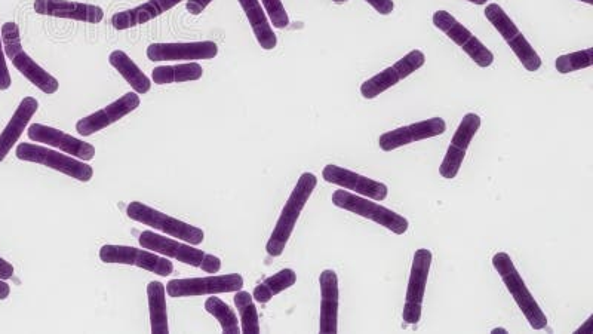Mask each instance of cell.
Masks as SVG:
<instances>
[{"instance_id":"cell-33","label":"cell","mask_w":593,"mask_h":334,"mask_svg":"<svg viewBox=\"0 0 593 334\" xmlns=\"http://www.w3.org/2000/svg\"><path fill=\"white\" fill-rule=\"evenodd\" d=\"M12 79L9 75L8 64L5 60V49H3L2 35H0V91H6L11 88Z\"/></svg>"},{"instance_id":"cell-4","label":"cell","mask_w":593,"mask_h":334,"mask_svg":"<svg viewBox=\"0 0 593 334\" xmlns=\"http://www.w3.org/2000/svg\"><path fill=\"white\" fill-rule=\"evenodd\" d=\"M140 245L146 250L155 251L162 256L178 260L184 265L202 269L207 274H218L221 269V259L205 251L198 250L196 245L184 244L175 239L165 238L155 232L144 231L140 235Z\"/></svg>"},{"instance_id":"cell-41","label":"cell","mask_w":593,"mask_h":334,"mask_svg":"<svg viewBox=\"0 0 593 334\" xmlns=\"http://www.w3.org/2000/svg\"><path fill=\"white\" fill-rule=\"evenodd\" d=\"M580 2L588 3V5H593V0H580Z\"/></svg>"},{"instance_id":"cell-10","label":"cell","mask_w":593,"mask_h":334,"mask_svg":"<svg viewBox=\"0 0 593 334\" xmlns=\"http://www.w3.org/2000/svg\"><path fill=\"white\" fill-rule=\"evenodd\" d=\"M433 24L436 29L444 32L454 44L459 45L482 69H487L494 63L493 52L485 47L462 23H459L450 12L436 11L433 14Z\"/></svg>"},{"instance_id":"cell-9","label":"cell","mask_w":593,"mask_h":334,"mask_svg":"<svg viewBox=\"0 0 593 334\" xmlns=\"http://www.w3.org/2000/svg\"><path fill=\"white\" fill-rule=\"evenodd\" d=\"M100 259L103 263L137 266V268L161 275V277H170L174 272V265L165 257L158 256L150 250H140V248L128 247V245H103L100 248Z\"/></svg>"},{"instance_id":"cell-14","label":"cell","mask_w":593,"mask_h":334,"mask_svg":"<svg viewBox=\"0 0 593 334\" xmlns=\"http://www.w3.org/2000/svg\"><path fill=\"white\" fill-rule=\"evenodd\" d=\"M479 128H481V118L475 113H467L460 122L456 134L451 140L450 147H448L447 155H445L444 161L439 167V173L444 179H456L460 168H462L463 161H465L467 149H469L470 143H472L473 137L476 136Z\"/></svg>"},{"instance_id":"cell-7","label":"cell","mask_w":593,"mask_h":334,"mask_svg":"<svg viewBox=\"0 0 593 334\" xmlns=\"http://www.w3.org/2000/svg\"><path fill=\"white\" fill-rule=\"evenodd\" d=\"M127 214L129 219L150 226L156 231L164 232V234L170 235L172 238L181 239L187 244L199 245L204 242L205 232L198 226H192L189 223L174 219V217L161 213V211L155 210V208L149 207L143 202H131L128 205Z\"/></svg>"},{"instance_id":"cell-39","label":"cell","mask_w":593,"mask_h":334,"mask_svg":"<svg viewBox=\"0 0 593 334\" xmlns=\"http://www.w3.org/2000/svg\"><path fill=\"white\" fill-rule=\"evenodd\" d=\"M497 333L508 334L509 332L506 329H502V327H499V329L491 330V334H497Z\"/></svg>"},{"instance_id":"cell-30","label":"cell","mask_w":593,"mask_h":334,"mask_svg":"<svg viewBox=\"0 0 593 334\" xmlns=\"http://www.w3.org/2000/svg\"><path fill=\"white\" fill-rule=\"evenodd\" d=\"M205 311L220 323L223 333H241L238 317H236L233 309L224 300H221L220 297H210V299H207V302H205Z\"/></svg>"},{"instance_id":"cell-6","label":"cell","mask_w":593,"mask_h":334,"mask_svg":"<svg viewBox=\"0 0 593 334\" xmlns=\"http://www.w3.org/2000/svg\"><path fill=\"white\" fill-rule=\"evenodd\" d=\"M333 204L337 208H341V210L373 220L377 225L389 229L390 232L396 235H404L410 228V223L401 214L395 213V211L389 210L383 205L376 204L370 199L344 191V189L333 193Z\"/></svg>"},{"instance_id":"cell-26","label":"cell","mask_w":593,"mask_h":334,"mask_svg":"<svg viewBox=\"0 0 593 334\" xmlns=\"http://www.w3.org/2000/svg\"><path fill=\"white\" fill-rule=\"evenodd\" d=\"M164 284L152 281L147 286V299H149L150 330L152 333H170L168 326L167 297H165Z\"/></svg>"},{"instance_id":"cell-13","label":"cell","mask_w":593,"mask_h":334,"mask_svg":"<svg viewBox=\"0 0 593 334\" xmlns=\"http://www.w3.org/2000/svg\"><path fill=\"white\" fill-rule=\"evenodd\" d=\"M424 63H426V55L419 49H413L404 58H401L398 63L393 64L392 67H387L379 75L365 81L361 85L362 97L373 100V98L382 96L387 90L395 87L396 84L404 81L405 78L413 75L417 70L422 69Z\"/></svg>"},{"instance_id":"cell-20","label":"cell","mask_w":593,"mask_h":334,"mask_svg":"<svg viewBox=\"0 0 593 334\" xmlns=\"http://www.w3.org/2000/svg\"><path fill=\"white\" fill-rule=\"evenodd\" d=\"M33 8L39 15L66 18V20L82 21V23L89 24L101 23L104 18V11L100 6L72 2V0H35Z\"/></svg>"},{"instance_id":"cell-42","label":"cell","mask_w":593,"mask_h":334,"mask_svg":"<svg viewBox=\"0 0 593 334\" xmlns=\"http://www.w3.org/2000/svg\"><path fill=\"white\" fill-rule=\"evenodd\" d=\"M333 2H336V3H346V2H349V0H333Z\"/></svg>"},{"instance_id":"cell-34","label":"cell","mask_w":593,"mask_h":334,"mask_svg":"<svg viewBox=\"0 0 593 334\" xmlns=\"http://www.w3.org/2000/svg\"><path fill=\"white\" fill-rule=\"evenodd\" d=\"M365 2L370 3V5L382 15L392 14L393 9H395L393 0H365Z\"/></svg>"},{"instance_id":"cell-16","label":"cell","mask_w":593,"mask_h":334,"mask_svg":"<svg viewBox=\"0 0 593 334\" xmlns=\"http://www.w3.org/2000/svg\"><path fill=\"white\" fill-rule=\"evenodd\" d=\"M445 131H447V122L444 119H426V121L416 122V124L384 133L379 139L380 149L384 150V152H392V150L407 146V144L423 142V140L442 136Z\"/></svg>"},{"instance_id":"cell-21","label":"cell","mask_w":593,"mask_h":334,"mask_svg":"<svg viewBox=\"0 0 593 334\" xmlns=\"http://www.w3.org/2000/svg\"><path fill=\"white\" fill-rule=\"evenodd\" d=\"M321 286V321L319 333L339 332V277L333 269H325L319 277Z\"/></svg>"},{"instance_id":"cell-27","label":"cell","mask_w":593,"mask_h":334,"mask_svg":"<svg viewBox=\"0 0 593 334\" xmlns=\"http://www.w3.org/2000/svg\"><path fill=\"white\" fill-rule=\"evenodd\" d=\"M204 75V69L196 61H189L174 66L155 67L152 72V79L158 85L180 84V82L199 81Z\"/></svg>"},{"instance_id":"cell-37","label":"cell","mask_w":593,"mask_h":334,"mask_svg":"<svg viewBox=\"0 0 593 334\" xmlns=\"http://www.w3.org/2000/svg\"><path fill=\"white\" fill-rule=\"evenodd\" d=\"M592 323H593V315H591V317H589L588 320L585 321V324H583L582 327H579V329H577L576 332H574V334H591L592 333Z\"/></svg>"},{"instance_id":"cell-40","label":"cell","mask_w":593,"mask_h":334,"mask_svg":"<svg viewBox=\"0 0 593 334\" xmlns=\"http://www.w3.org/2000/svg\"><path fill=\"white\" fill-rule=\"evenodd\" d=\"M467 2L475 3V5H485L488 0H467Z\"/></svg>"},{"instance_id":"cell-22","label":"cell","mask_w":593,"mask_h":334,"mask_svg":"<svg viewBox=\"0 0 593 334\" xmlns=\"http://www.w3.org/2000/svg\"><path fill=\"white\" fill-rule=\"evenodd\" d=\"M184 0H149L141 3L135 8L118 12L112 17V26L116 30L134 29L137 26L150 23L155 18L161 17L165 12L170 11L174 6L180 5Z\"/></svg>"},{"instance_id":"cell-1","label":"cell","mask_w":593,"mask_h":334,"mask_svg":"<svg viewBox=\"0 0 593 334\" xmlns=\"http://www.w3.org/2000/svg\"><path fill=\"white\" fill-rule=\"evenodd\" d=\"M318 186V179L315 174L304 173L298 179L296 188L291 192L281 216H279L278 223L267 241L266 251L269 256L279 257L284 253L291 235H293L294 228H296L298 217L301 211L306 207L307 201L312 196Z\"/></svg>"},{"instance_id":"cell-36","label":"cell","mask_w":593,"mask_h":334,"mask_svg":"<svg viewBox=\"0 0 593 334\" xmlns=\"http://www.w3.org/2000/svg\"><path fill=\"white\" fill-rule=\"evenodd\" d=\"M14 266L11 263L6 262L3 257H0V280H9V278L14 277Z\"/></svg>"},{"instance_id":"cell-11","label":"cell","mask_w":593,"mask_h":334,"mask_svg":"<svg viewBox=\"0 0 593 334\" xmlns=\"http://www.w3.org/2000/svg\"><path fill=\"white\" fill-rule=\"evenodd\" d=\"M432 257V251L427 248H419L414 254L404 312H402V318L407 324H419L422 320L424 293H426Z\"/></svg>"},{"instance_id":"cell-35","label":"cell","mask_w":593,"mask_h":334,"mask_svg":"<svg viewBox=\"0 0 593 334\" xmlns=\"http://www.w3.org/2000/svg\"><path fill=\"white\" fill-rule=\"evenodd\" d=\"M211 2L212 0H187L186 8L192 15H201Z\"/></svg>"},{"instance_id":"cell-18","label":"cell","mask_w":593,"mask_h":334,"mask_svg":"<svg viewBox=\"0 0 593 334\" xmlns=\"http://www.w3.org/2000/svg\"><path fill=\"white\" fill-rule=\"evenodd\" d=\"M322 177L325 182L331 183V185L340 186L346 191L358 193V195L374 199V201H384L389 195V188L384 183L368 179V177L356 174L355 171L346 170L339 165H327L322 171Z\"/></svg>"},{"instance_id":"cell-31","label":"cell","mask_w":593,"mask_h":334,"mask_svg":"<svg viewBox=\"0 0 593 334\" xmlns=\"http://www.w3.org/2000/svg\"><path fill=\"white\" fill-rule=\"evenodd\" d=\"M593 66V49L586 48L583 51L571 52L556 58L555 67L561 75L577 72V70L589 69Z\"/></svg>"},{"instance_id":"cell-24","label":"cell","mask_w":593,"mask_h":334,"mask_svg":"<svg viewBox=\"0 0 593 334\" xmlns=\"http://www.w3.org/2000/svg\"><path fill=\"white\" fill-rule=\"evenodd\" d=\"M238 2L250 21L251 29H253L255 39L260 47L266 51L275 49L278 45V38L273 32L272 24L269 23V17H267L260 0H238Z\"/></svg>"},{"instance_id":"cell-5","label":"cell","mask_w":593,"mask_h":334,"mask_svg":"<svg viewBox=\"0 0 593 334\" xmlns=\"http://www.w3.org/2000/svg\"><path fill=\"white\" fill-rule=\"evenodd\" d=\"M15 153H17V158L20 161L43 165V167L66 174V176L82 183L91 182L92 177H94V170H92L91 165L86 164L81 159L73 158V156H67L64 153L48 149V147L39 146V144L20 143Z\"/></svg>"},{"instance_id":"cell-2","label":"cell","mask_w":593,"mask_h":334,"mask_svg":"<svg viewBox=\"0 0 593 334\" xmlns=\"http://www.w3.org/2000/svg\"><path fill=\"white\" fill-rule=\"evenodd\" d=\"M0 35H2V44L3 49H5L6 57L11 60V63L14 64L15 69L30 82V84L35 85L38 90H41L42 93L48 94V96H52V94L57 93L58 88H60V82H58L57 78L51 75V73L46 72L43 67L39 66L29 54L23 49V45H21V35L20 29H18L17 24L9 23L3 24L2 30H0Z\"/></svg>"},{"instance_id":"cell-25","label":"cell","mask_w":593,"mask_h":334,"mask_svg":"<svg viewBox=\"0 0 593 334\" xmlns=\"http://www.w3.org/2000/svg\"><path fill=\"white\" fill-rule=\"evenodd\" d=\"M109 63L113 69L121 73L122 78L131 85L134 93H137L138 96L149 93L150 88H152L150 79L144 75L143 70L131 60L128 54H125L121 49H116L109 55Z\"/></svg>"},{"instance_id":"cell-8","label":"cell","mask_w":593,"mask_h":334,"mask_svg":"<svg viewBox=\"0 0 593 334\" xmlns=\"http://www.w3.org/2000/svg\"><path fill=\"white\" fill-rule=\"evenodd\" d=\"M484 12L485 18L493 24L494 29L505 39L513 54L521 61L522 66L528 72H537L542 67V58L539 57L536 49L531 47L530 42L525 39L516 24L510 20L509 15L503 11L502 6L497 5V3H490Z\"/></svg>"},{"instance_id":"cell-29","label":"cell","mask_w":593,"mask_h":334,"mask_svg":"<svg viewBox=\"0 0 593 334\" xmlns=\"http://www.w3.org/2000/svg\"><path fill=\"white\" fill-rule=\"evenodd\" d=\"M235 306L238 309L239 317H241V333H260V321H258L253 294L242 290L236 291Z\"/></svg>"},{"instance_id":"cell-38","label":"cell","mask_w":593,"mask_h":334,"mask_svg":"<svg viewBox=\"0 0 593 334\" xmlns=\"http://www.w3.org/2000/svg\"><path fill=\"white\" fill-rule=\"evenodd\" d=\"M11 294V287L5 283V280H0V300H6Z\"/></svg>"},{"instance_id":"cell-28","label":"cell","mask_w":593,"mask_h":334,"mask_svg":"<svg viewBox=\"0 0 593 334\" xmlns=\"http://www.w3.org/2000/svg\"><path fill=\"white\" fill-rule=\"evenodd\" d=\"M296 283V272H294L293 269H282L278 274L267 278V280H264L263 283L258 284V286L254 288V300L258 303L270 302L273 297L278 296L282 291L293 287Z\"/></svg>"},{"instance_id":"cell-23","label":"cell","mask_w":593,"mask_h":334,"mask_svg":"<svg viewBox=\"0 0 593 334\" xmlns=\"http://www.w3.org/2000/svg\"><path fill=\"white\" fill-rule=\"evenodd\" d=\"M39 101L35 97H26L21 101L20 106L12 115L11 121L6 125L5 130L0 134V162L9 155L12 147L18 143L20 137L26 131L27 125L32 121L35 113L38 112Z\"/></svg>"},{"instance_id":"cell-15","label":"cell","mask_w":593,"mask_h":334,"mask_svg":"<svg viewBox=\"0 0 593 334\" xmlns=\"http://www.w3.org/2000/svg\"><path fill=\"white\" fill-rule=\"evenodd\" d=\"M140 103V96L131 91V93L118 98L115 103L109 104L104 109L98 110V112L92 113V115L86 116L84 119H79L78 124H76V131L82 137L92 136V134L103 131L104 128L124 119L129 113L137 110Z\"/></svg>"},{"instance_id":"cell-32","label":"cell","mask_w":593,"mask_h":334,"mask_svg":"<svg viewBox=\"0 0 593 334\" xmlns=\"http://www.w3.org/2000/svg\"><path fill=\"white\" fill-rule=\"evenodd\" d=\"M264 11H266L267 17H269L270 23L276 29H285L290 26V17H288L287 11H285L284 3L282 0H261Z\"/></svg>"},{"instance_id":"cell-19","label":"cell","mask_w":593,"mask_h":334,"mask_svg":"<svg viewBox=\"0 0 593 334\" xmlns=\"http://www.w3.org/2000/svg\"><path fill=\"white\" fill-rule=\"evenodd\" d=\"M147 58L153 63L159 61L212 60L217 57L215 42H189V44H152L147 48Z\"/></svg>"},{"instance_id":"cell-3","label":"cell","mask_w":593,"mask_h":334,"mask_svg":"<svg viewBox=\"0 0 593 334\" xmlns=\"http://www.w3.org/2000/svg\"><path fill=\"white\" fill-rule=\"evenodd\" d=\"M493 266L496 269L497 274L502 278L509 293L512 294L513 300H515L518 308L521 309L524 317L527 318L530 326L534 330H543L548 326V317L545 312L540 308L539 303L534 299L531 291L525 286L524 280H522L521 274L518 269L513 265L512 259L508 253H497L493 257Z\"/></svg>"},{"instance_id":"cell-17","label":"cell","mask_w":593,"mask_h":334,"mask_svg":"<svg viewBox=\"0 0 593 334\" xmlns=\"http://www.w3.org/2000/svg\"><path fill=\"white\" fill-rule=\"evenodd\" d=\"M27 136L32 142L43 143L46 146L60 149L66 155L88 162L95 158V147L91 143L82 142L76 137L69 136L57 128L48 127V125L32 124L27 130Z\"/></svg>"},{"instance_id":"cell-12","label":"cell","mask_w":593,"mask_h":334,"mask_svg":"<svg viewBox=\"0 0 593 334\" xmlns=\"http://www.w3.org/2000/svg\"><path fill=\"white\" fill-rule=\"evenodd\" d=\"M244 287L241 274L211 275L205 278H186L171 280L167 284V293L171 297L214 296V294L236 293Z\"/></svg>"}]
</instances>
